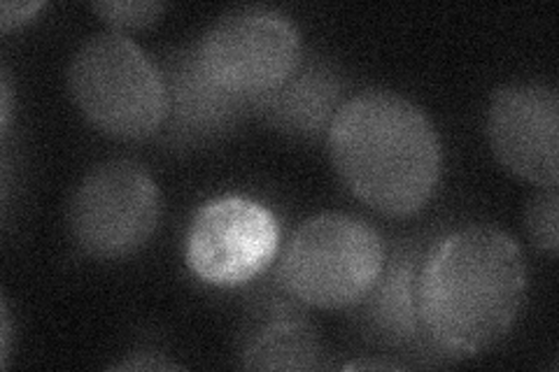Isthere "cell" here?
Here are the masks:
<instances>
[{
  "mask_svg": "<svg viewBox=\"0 0 559 372\" xmlns=\"http://www.w3.org/2000/svg\"><path fill=\"white\" fill-rule=\"evenodd\" d=\"M384 265V244L366 221L326 212L296 228L277 265V287L301 305L355 308Z\"/></svg>",
  "mask_w": 559,
  "mask_h": 372,
  "instance_id": "cell-4",
  "label": "cell"
},
{
  "mask_svg": "<svg viewBox=\"0 0 559 372\" xmlns=\"http://www.w3.org/2000/svg\"><path fill=\"white\" fill-rule=\"evenodd\" d=\"M194 49L203 73L219 88L257 103L283 86L304 61L299 31L269 8L226 12Z\"/></svg>",
  "mask_w": 559,
  "mask_h": 372,
  "instance_id": "cell-5",
  "label": "cell"
},
{
  "mask_svg": "<svg viewBox=\"0 0 559 372\" xmlns=\"http://www.w3.org/2000/svg\"><path fill=\"white\" fill-rule=\"evenodd\" d=\"M68 92L105 135L145 140L164 127L168 98L162 68L124 33H100L75 51Z\"/></svg>",
  "mask_w": 559,
  "mask_h": 372,
  "instance_id": "cell-3",
  "label": "cell"
},
{
  "mask_svg": "<svg viewBox=\"0 0 559 372\" xmlns=\"http://www.w3.org/2000/svg\"><path fill=\"white\" fill-rule=\"evenodd\" d=\"M43 8L45 3H12V0H8V3L0 5V28L3 31L20 28L28 24Z\"/></svg>",
  "mask_w": 559,
  "mask_h": 372,
  "instance_id": "cell-15",
  "label": "cell"
},
{
  "mask_svg": "<svg viewBox=\"0 0 559 372\" xmlns=\"http://www.w3.org/2000/svg\"><path fill=\"white\" fill-rule=\"evenodd\" d=\"M162 217V196L145 168L112 161L94 168L73 193L68 228L86 256L115 261L150 242Z\"/></svg>",
  "mask_w": 559,
  "mask_h": 372,
  "instance_id": "cell-6",
  "label": "cell"
},
{
  "mask_svg": "<svg viewBox=\"0 0 559 372\" xmlns=\"http://www.w3.org/2000/svg\"><path fill=\"white\" fill-rule=\"evenodd\" d=\"M280 250V224L252 199L207 201L191 219L185 256L199 279L215 287H240L264 273Z\"/></svg>",
  "mask_w": 559,
  "mask_h": 372,
  "instance_id": "cell-7",
  "label": "cell"
},
{
  "mask_svg": "<svg viewBox=\"0 0 559 372\" xmlns=\"http://www.w3.org/2000/svg\"><path fill=\"white\" fill-rule=\"evenodd\" d=\"M524 226H527L530 240L540 252L557 254L559 250V196L557 187H544L532 199L524 212Z\"/></svg>",
  "mask_w": 559,
  "mask_h": 372,
  "instance_id": "cell-13",
  "label": "cell"
},
{
  "mask_svg": "<svg viewBox=\"0 0 559 372\" xmlns=\"http://www.w3.org/2000/svg\"><path fill=\"white\" fill-rule=\"evenodd\" d=\"M92 10L105 24L119 31H135L159 20L164 5L154 3V0H108V3L92 5Z\"/></svg>",
  "mask_w": 559,
  "mask_h": 372,
  "instance_id": "cell-14",
  "label": "cell"
},
{
  "mask_svg": "<svg viewBox=\"0 0 559 372\" xmlns=\"http://www.w3.org/2000/svg\"><path fill=\"white\" fill-rule=\"evenodd\" d=\"M527 291L518 242L499 228L466 226L433 240L417 277V314L445 361L497 345Z\"/></svg>",
  "mask_w": 559,
  "mask_h": 372,
  "instance_id": "cell-1",
  "label": "cell"
},
{
  "mask_svg": "<svg viewBox=\"0 0 559 372\" xmlns=\"http://www.w3.org/2000/svg\"><path fill=\"white\" fill-rule=\"evenodd\" d=\"M326 145L341 182L380 215H415L439 184V135L427 115L399 94L364 92L343 103Z\"/></svg>",
  "mask_w": 559,
  "mask_h": 372,
  "instance_id": "cell-2",
  "label": "cell"
},
{
  "mask_svg": "<svg viewBox=\"0 0 559 372\" xmlns=\"http://www.w3.org/2000/svg\"><path fill=\"white\" fill-rule=\"evenodd\" d=\"M394 368H401V365L392 361H353L345 365V370H394Z\"/></svg>",
  "mask_w": 559,
  "mask_h": 372,
  "instance_id": "cell-18",
  "label": "cell"
},
{
  "mask_svg": "<svg viewBox=\"0 0 559 372\" xmlns=\"http://www.w3.org/2000/svg\"><path fill=\"white\" fill-rule=\"evenodd\" d=\"M299 300L280 289L259 305L242 338L240 363L248 370H320L326 353L318 331L299 310Z\"/></svg>",
  "mask_w": 559,
  "mask_h": 372,
  "instance_id": "cell-11",
  "label": "cell"
},
{
  "mask_svg": "<svg viewBox=\"0 0 559 372\" xmlns=\"http://www.w3.org/2000/svg\"><path fill=\"white\" fill-rule=\"evenodd\" d=\"M166 82L164 143L178 149H199L217 143L257 115V100L224 92L199 65L194 45L175 51L162 68Z\"/></svg>",
  "mask_w": 559,
  "mask_h": 372,
  "instance_id": "cell-9",
  "label": "cell"
},
{
  "mask_svg": "<svg viewBox=\"0 0 559 372\" xmlns=\"http://www.w3.org/2000/svg\"><path fill=\"white\" fill-rule=\"evenodd\" d=\"M341 110V80L324 61H301L289 80L264 96L257 115L269 127L296 140H314L329 133Z\"/></svg>",
  "mask_w": 559,
  "mask_h": 372,
  "instance_id": "cell-12",
  "label": "cell"
},
{
  "mask_svg": "<svg viewBox=\"0 0 559 372\" xmlns=\"http://www.w3.org/2000/svg\"><path fill=\"white\" fill-rule=\"evenodd\" d=\"M0 98H3V108H0V119H3V131H5L8 123H10V115H12V88H10L8 73H3V88H0Z\"/></svg>",
  "mask_w": 559,
  "mask_h": 372,
  "instance_id": "cell-17",
  "label": "cell"
},
{
  "mask_svg": "<svg viewBox=\"0 0 559 372\" xmlns=\"http://www.w3.org/2000/svg\"><path fill=\"white\" fill-rule=\"evenodd\" d=\"M8 351H10V312H8V303H3V365L8 363Z\"/></svg>",
  "mask_w": 559,
  "mask_h": 372,
  "instance_id": "cell-19",
  "label": "cell"
},
{
  "mask_svg": "<svg viewBox=\"0 0 559 372\" xmlns=\"http://www.w3.org/2000/svg\"><path fill=\"white\" fill-rule=\"evenodd\" d=\"M433 240H406L396 244L371 291L357 308V326L373 345L415 353L425 361H445L431 345L417 314V277Z\"/></svg>",
  "mask_w": 559,
  "mask_h": 372,
  "instance_id": "cell-10",
  "label": "cell"
},
{
  "mask_svg": "<svg viewBox=\"0 0 559 372\" xmlns=\"http://www.w3.org/2000/svg\"><path fill=\"white\" fill-rule=\"evenodd\" d=\"M487 140L497 161L522 180L557 187L559 98L546 84L501 86L489 100Z\"/></svg>",
  "mask_w": 559,
  "mask_h": 372,
  "instance_id": "cell-8",
  "label": "cell"
},
{
  "mask_svg": "<svg viewBox=\"0 0 559 372\" xmlns=\"http://www.w3.org/2000/svg\"><path fill=\"white\" fill-rule=\"evenodd\" d=\"M168 368H178V365H173L170 361H154V359H145V361H124V363H119L117 365V370H168Z\"/></svg>",
  "mask_w": 559,
  "mask_h": 372,
  "instance_id": "cell-16",
  "label": "cell"
}]
</instances>
